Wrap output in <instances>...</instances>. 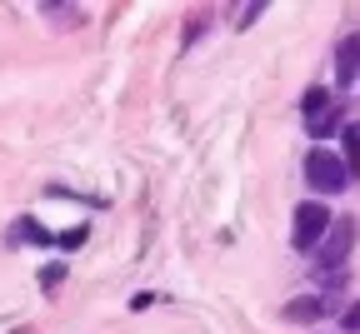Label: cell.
Listing matches in <instances>:
<instances>
[{
    "label": "cell",
    "mask_w": 360,
    "mask_h": 334,
    "mask_svg": "<svg viewBox=\"0 0 360 334\" xmlns=\"http://www.w3.org/2000/svg\"><path fill=\"white\" fill-rule=\"evenodd\" d=\"M345 329H360V305H350V314H345Z\"/></svg>",
    "instance_id": "8"
},
{
    "label": "cell",
    "mask_w": 360,
    "mask_h": 334,
    "mask_svg": "<svg viewBox=\"0 0 360 334\" xmlns=\"http://www.w3.org/2000/svg\"><path fill=\"white\" fill-rule=\"evenodd\" d=\"M326 229H330V210L326 205H300L295 210V250H321V240H326Z\"/></svg>",
    "instance_id": "2"
},
{
    "label": "cell",
    "mask_w": 360,
    "mask_h": 334,
    "mask_svg": "<svg viewBox=\"0 0 360 334\" xmlns=\"http://www.w3.org/2000/svg\"><path fill=\"white\" fill-rule=\"evenodd\" d=\"M355 65H360V35H345L340 40V55H335V75H340V90L355 80Z\"/></svg>",
    "instance_id": "4"
},
{
    "label": "cell",
    "mask_w": 360,
    "mask_h": 334,
    "mask_svg": "<svg viewBox=\"0 0 360 334\" xmlns=\"http://www.w3.org/2000/svg\"><path fill=\"white\" fill-rule=\"evenodd\" d=\"M326 110H330V95H326V90H310V95H305V120L326 115Z\"/></svg>",
    "instance_id": "5"
},
{
    "label": "cell",
    "mask_w": 360,
    "mask_h": 334,
    "mask_svg": "<svg viewBox=\"0 0 360 334\" xmlns=\"http://www.w3.org/2000/svg\"><path fill=\"white\" fill-rule=\"evenodd\" d=\"M350 245H355V220H350V215H345V220H330V229H326L321 250H315V260H321L326 269H335V265L350 255Z\"/></svg>",
    "instance_id": "3"
},
{
    "label": "cell",
    "mask_w": 360,
    "mask_h": 334,
    "mask_svg": "<svg viewBox=\"0 0 360 334\" xmlns=\"http://www.w3.org/2000/svg\"><path fill=\"white\" fill-rule=\"evenodd\" d=\"M305 125H310V135H330V130L340 125V115H335V110H326V115H315V120H305Z\"/></svg>",
    "instance_id": "6"
},
{
    "label": "cell",
    "mask_w": 360,
    "mask_h": 334,
    "mask_svg": "<svg viewBox=\"0 0 360 334\" xmlns=\"http://www.w3.org/2000/svg\"><path fill=\"white\" fill-rule=\"evenodd\" d=\"M285 314H290V319H315V314H321V305H315V300H295Z\"/></svg>",
    "instance_id": "7"
},
{
    "label": "cell",
    "mask_w": 360,
    "mask_h": 334,
    "mask_svg": "<svg viewBox=\"0 0 360 334\" xmlns=\"http://www.w3.org/2000/svg\"><path fill=\"white\" fill-rule=\"evenodd\" d=\"M305 180L321 189V195H335V189H345V160L335 155V150H310L305 155Z\"/></svg>",
    "instance_id": "1"
}]
</instances>
